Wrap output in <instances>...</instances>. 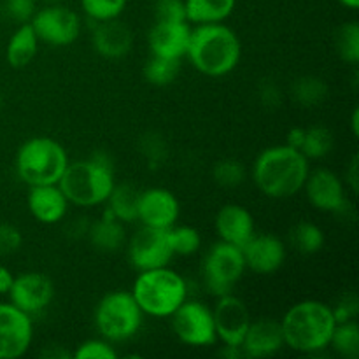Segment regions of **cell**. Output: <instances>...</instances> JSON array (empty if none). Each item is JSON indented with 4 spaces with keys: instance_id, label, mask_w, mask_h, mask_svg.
I'll return each mask as SVG.
<instances>
[{
    "instance_id": "cell-1",
    "label": "cell",
    "mask_w": 359,
    "mask_h": 359,
    "mask_svg": "<svg viewBox=\"0 0 359 359\" xmlns=\"http://www.w3.org/2000/svg\"><path fill=\"white\" fill-rule=\"evenodd\" d=\"M311 161L302 151L279 144L263 149L252 163V181L259 193L269 198L284 200L304 189Z\"/></svg>"
},
{
    "instance_id": "cell-2",
    "label": "cell",
    "mask_w": 359,
    "mask_h": 359,
    "mask_svg": "<svg viewBox=\"0 0 359 359\" xmlns=\"http://www.w3.org/2000/svg\"><path fill=\"white\" fill-rule=\"evenodd\" d=\"M337 319L332 305L321 300H302L291 305L280 319L284 346L300 354L319 356L330 349Z\"/></svg>"
},
{
    "instance_id": "cell-3",
    "label": "cell",
    "mask_w": 359,
    "mask_h": 359,
    "mask_svg": "<svg viewBox=\"0 0 359 359\" xmlns=\"http://www.w3.org/2000/svg\"><path fill=\"white\" fill-rule=\"evenodd\" d=\"M242 44L237 32L224 23L193 25L186 58L200 74L223 77L237 69Z\"/></svg>"
},
{
    "instance_id": "cell-4",
    "label": "cell",
    "mask_w": 359,
    "mask_h": 359,
    "mask_svg": "<svg viewBox=\"0 0 359 359\" xmlns=\"http://www.w3.org/2000/svg\"><path fill=\"white\" fill-rule=\"evenodd\" d=\"M114 184V160L104 151H97L84 160L69 161L58 181L70 205L83 209L104 205Z\"/></svg>"
},
{
    "instance_id": "cell-5",
    "label": "cell",
    "mask_w": 359,
    "mask_h": 359,
    "mask_svg": "<svg viewBox=\"0 0 359 359\" xmlns=\"http://www.w3.org/2000/svg\"><path fill=\"white\" fill-rule=\"evenodd\" d=\"M188 283L170 266L142 270L135 277L132 294L144 316L170 318L188 300Z\"/></svg>"
},
{
    "instance_id": "cell-6",
    "label": "cell",
    "mask_w": 359,
    "mask_h": 359,
    "mask_svg": "<svg viewBox=\"0 0 359 359\" xmlns=\"http://www.w3.org/2000/svg\"><path fill=\"white\" fill-rule=\"evenodd\" d=\"M69 161V154L58 140L34 137L18 149L16 174L28 186L58 184Z\"/></svg>"
},
{
    "instance_id": "cell-7",
    "label": "cell",
    "mask_w": 359,
    "mask_h": 359,
    "mask_svg": "<svg viewBox=\"0 0 359 359\" xmlns=\"http://www.w3.org/2000/svg\"><path fill=\"white\" fill-rule=\"evenodd\" d=\"M93 321L102 339L111 344H121L139 333L144 312L132 291H111L97 304Z\"/></svg>"
},
{
    "instance_id": "cell-8",
    "label": "cell",
    "mask_w": 359,
    "mask_h": 359,
    "mask_svg": "<svg viewBox=\"0 0 359 359\" xmlns=\"http://www.w3.org/2000/svg\"><path fill=\"white\" fill-rule=\"evenodd\" d=\"M245 262L242 249L237 245L217 241L207 249L202 262L203 286L214 297L233 293V287L245 273Z\"/></svg>"
},
{
    "instance_id": "cell-9",
    "label": "cell",
    "mask_w": 359,
    "mask_h": 359,
    "mask_svg": "<svg viewBox=\"0 0 359 359\" xmlns=\"http://www.w3.org/2000/svg\"><path fill=\"white\" fill-rule=\"evenodd\" d=\"M30 25L39 41L55 48L74 44L83 28L79 14L63 4H49L37 9Z\"/></svg>"
},
{
    "instance_id": "cell-10",
    "label": "cell",
    "mask_w": 359,
    "mask_h": 359,
    "mask_svg": "<svg viewBox=\"0 0 359 359\" xmlns=\"http://www.w3.org/2000/svg\"><path fill=\"white\" fill-rule=\"evenodd\" d=\"M170 319L175 337L186 346L210 347L217 342L212 309L203 302L188 298Z\"/></svg>"
},
{
    "instance_id": "cell-11",
    "label": "cell",
    "mask_w": 359,
    "mask_h": 359,
    "mask_svg": "<svg viewBox=\"0 0 359 359\" xmlns=\"http://www.w3.org/2000/svg\"><path fill=\"white\" fill-rule=\"evenodd\" d=\"M168 230L140 226L137 233L132 235L126 244V256H128L130 265L137 272L170 265L174 251H172Z\"/></svg>"
},
{
    "instance_id": "cell-12",
    "label": "cell",
    "mask_w": 359,
    "mask_h": 359,
    "mask_svg": "<svg viewBox=\"0 0 359 359\" xmlns=\"http://www.w3.org/2000/svg\"><path fill=\"white\" fill-rule=\"evenodd\" d=\"M302 191H305L309 203L321 212L344 214L351 207L346 182L330 168H311Z\"/></svg>"
},
{
    "instance_id": "cell-13",
    "label": "cell",
    "mask_w": 359,
    "mask_h": 359,
    "mask_svg": "<svg viewBox=\"0 0 359 359\" xmlns=\"http://www.w3.org/2000/svg\"><path fill=\"white\" fill-rule=\"evenodd\" d=\"M34 342V318L13 304H0V359H18Z\"/></svg>"
},
{
    "instance_id": "cell-14",
    "label": "cell",
    "mask_w": 359,
    "mask_h": 359,
    "mask_svg": "<svg viewBox=\"0 0 359 359\" xmlns=\"http://www.w3.org/2000/svg\"><path fill=\"white\" fill-rule=\"evenodd\" d=\"M9 302L30 318L41 316L55 298V284L42 272H23L14 276Z\"/></svg>"
},
{
    "instance_id": "cell-15",
    "label": "cell",
    "mask_w": 359,
    "mask_h": 359,
    "mask_svg": "<svg viewBox=\"0 0 359 359\" xmlns=\"http://www.w3.org/2000/svg\"><path fill=\"white\" fill-rule=\"evenodd\" d=\"M212 316L217 340L224 346L241 347L252 321L248 304L233 293L223 294L217 297L216 305L212 307Z\"/></svg>"
},
{
    "instance_id": "cell-16",
    "label": "cell",
    "mask_w": 359,
    "mask_h": 359,
    "mask_svg": "<svg viewBox=\"0 0 359 359\" xmlns=\"http://www.w3.org/2000/svg\"><path fill=\"white\" fill-rule=\"evenodd\" d=\"M179 216H181V205L177 196L170 189L154 186L140 191L137 221H140L142 226L168 230L177 224Z\"/></svg>"
},
{
    "instance_id": "cell-17",
    "label": "cell",
    "mask_w": 359,
    "mask_h": 359,
    "mask_svg": "<svg viewBox=\"0 0 359 359\" xmlns=\"http://www.w3.org/2000/svg\"><path fill=\"white\" fill-rule=\"evenodd\" d=\"M245 269L258 276L279 272L287 258V245L272 233H255L242 248Z\"/></svg>"
},
{
    "instance_id": "cell-18",
    "label": "cell",
    "mask_w": 359,
    "mask_h": 359,
    "mask_svg": "<svg viewBox=\"0 0 359 359\" xmlns=\"http://www.w3.org/2000/svg\"><path fill=\"white\" fill-rule=\"evenodd\" d=\"M191 25L188 21H154L147 32V46L151 55L161 58H186Z\"/></svg>"
},
{
    "instance_id": "cell-19",
    "label": "cell",
    "mask_w": 359,
    "mask_h": 359,
    "mask_svg": "<svg viewBox=\"0 0 359 359\" xmlns=\"http://www.w3.org/2000/svg\"><path fill=\"white\" fill-rule=\"evenodd\" d=\"M284 335L280 328V321L272 318L252 319L245 332L241 349L245 358L265 359L276 356L284 349Z\"/></svg>"
},
{
    "instance_id": "cell-20",
    "label": "cell",
    "mask_w": 359,
    "mask_h": 359,
    "mask_svg": "<svg viewBox=\"0 0 359 359\" xmlns=\"http://www.w3.org/2000/svg\"><path fill=\"white\" fill-rule=\"evenodd\" d=\"M214 228L221 242L237 245L241 249L256 233V223L251 210L241 203H226L221 207L214 219Z\"/></svg>"
},
{
    "instance_id": "cell-21",
    "label": "cell",
    "mask_w": 359,
    "mask_h": 359,
    "mask_svg": "<svg viewBox=\"0 0 359 359\" xmlns=\"http://www.w3.org/2000/svg\"><path fill=\"white\" fill-rule=\"evenodd\" d=\"M28 188V210L35 221L42 224H58L65 219L70 203L58 184H39Z\"/></svg>"
},
{
    "instance_id": "cell-22",
    "label": "cell",
    "mask_w": 359,
    "mask_h": 359,
    "mask_svg": "<svg viewBox=\"0 0 359 359\" xmlns=\"http://www.w3.org/2000/svg\"><path fill=\"white\" fill-rule=\"evenodd\" d=\"M91 44L95 51L107 60L125 58L133 48V34L126 23L119 18L93 23Z\"/></svg>"
},
{
    "instance_id": "cell-23",
    "label": "cell",
    "mask_w": 359,
    "mask_h": 359,
    "mask_svg": "<svg viewBox=\"0 0 359 359\" xmlns=\"http://www.w3.org/2000/svg\"><path fill=\"white\" fill-rule=\"evenodd\" d=\"M86 238L91 242V245H93L97 251L116 252L119 251L126 242L125 224H123L121 221L116 219V217L105 209L104 216L90 223Z\"/></svg>"
},
{
    "instance_id": "cell-24",
    "label": "cell",
    "mask_w": 359,
    "mask_h": 359,
    "mask_svg": "<svg viewBox=\"0 0 359 359\" xmlns=\"http://www.w3.org/2000/svg\"><path fill=\"white\" fill-rule=\"evenodd\" d=\"M39 41L37 34L34 32L30 23H23L14 30L11 35L9 42H7L6 58L13 69H25L34 62L39 51Z\"/></svg>"
},
{
    "instance_id": "cell-25",
    "label": "cell",
    "mask_w": 359,
    "mask_h": 359,
    "mask_svg": "<svg viewBox=\"0 0 359 359\" xmlns=\"http://www.w3.org/2000/svg\"><path fill=\"white\" fill-rule=\"evenodd\" d=\"M189 25L223 23L233 14L237 0H184Z\"/></svg>"
},
{
    "instance_id": "cell-26",
    "label": "cell",
    "mask_w": 359,
    "mask_h": 359,
    "mask_svg": "<svg viewBox=\"0 0 359 359\" xmlns=\"http://www.w3.org/2000/svg\"><path fill=\"white\" fill-rule=\"evenodd\" d=\"M140 189L132 182L114 184L111 195L107 198V210L121 221L123 224H130L137 221V209H139Z\"/></svg>"
},
{
    "instance_id": "cell-27",
    "label": "cell",
    "mask_w": 359,
    "mask_h": 359,
    "mask_svg": "<svg viewBox=\"0 0 359 359\" xmlns=\"http://www.w3.org/2000/svg\"><path fill=\"white\" fill-rule=\"evenodd\" d=\"M325 231L312 221H300L290 231V244L302 255H316L325 248Z\"/></svg>"
},
{
    "instance_id": "cell-28",
    "label": "cell",
    "mask_w": 359,
    "mask_h": 359,
    "mask_svg": "<svg viewBox=\"0 0 359 359\" xmlns=\"http://www.w3.org/2000/svg\"><path fill=\"white\" fill-rule=\"evenodd\" d=\"M328 95V84L318 76H302L291 86V97L302 107H316Z\"/></svg>"
},
{
    "instance_id": "cell-29",
    "label": "cell",
    "mask_w": 359,
    "mask_h": 359,
    "mask_svg": "<svg viewBox=\"0 0 359 359\" xmlns=\"http://www.w3.org/2000/svg\"><path fill=\"white\" fill-rule=\"evenodd\" d=\"M181 72V60L161 58V56L151 55V58L144 63L142 76L149 84L158 88L168 86L177 79Z\"/></svg>"
},
{
    "instance_id": "cell-30",
    "label": "cell",
    "mask_w": 359,
    "mask_h": 359,
    "mask_svg": "<svg viewBox=\"0 0 359 359\" xmlns=\"http://www.w3.org/2000/svg\"><path fill=\"white\" fill-rule=\"evenodd\" d=\"M330 347L335 351L339 356L346 359L359 358V325L358 321L337 323L335 332H333Z\"/></svg>"
},
{
    "instance_id": "cell-31",
    "label": "cell",
    "mask_w": 359,
    "mask_h": 359,
    "mask_svg": "<svg viewBox=\"0 0 359 359\" xmlns=\"http://www.w3.org/2000/svg\"><path fill=\"white\" fill-rule=\"evenodd\" d=\"M333 132L326 126H311L305 128V139L300 151L305 154L309 161L323 160L333 151Z\"/></svg>"
},
{
    "instance_id": "cell-32",
    "label": "cell",
    "mask_w": 359,
    "mask_h": 359,
    "mask_svg": "<svg viewBox=\"0 0 359 359\" xmlns=\"http://www.w3.org/2000/svg\"><path fill=\"white\" fill-rule=\"evenodd\" d=\"M335 49L342 62L349 65H356L359 62V25L356 21L339 27L335 32Z\"/></svg>"
},
{
    "instance_id": "cell-33",
    "label": "cell",
    "mask_w": 359,
    "mask_h": 359,
    "mask_svg": "<svg viewBox=\"0 0 359 359\" xmlns=\"http://www.w3.org/2000/svg\"><path fill=\"white\" fill-rule=\"evenodd\" d=\"M170 235V244L174 256H193L202 248V235L196 228L188 224H174L168 230Z\"/></svg>"
},
{
    "instance_id": "cell-34",
    "label": "cell",
    "mask_w": 359,
    "mask_h": 359,
    "mask_svg": "<svg viewBox=\"0 0 359 359\" xmlns=\"http://www.w3.org/2000/svg\"><path fill=\"white\" fill-rule=\"evenodd\" d=\"M81 7L91 23H100L121 16L126 0H81Z\"/></svg>"
},
{
    "instance_id": "cell-35",
    "label": "cell",
    "mask_w": 359,
    "mask_h": 359,
    "mask_svg": "<svg viewBox=\"0 0 359 359\" xmlns=\"http://www.w3.org/2000/svg\"><path fill=\"white\" fill-rule=\"evenodd\" d=\"M212 177L223 188H237L245 181V167L238 160L226 158L214 165Z\"/></svg>"
},
{
    "instance_id": "cell-36",
    "label": "cell",
    "mask_w": 359,
    "mask_h": 359,
    "mask_svg": "<svg viewBox=\"0 0 359 359\" xmlns=\"http://www.w3.org/2000/svg\"><path fill=\"white\" fill-rule=\"evenodd\" d=\"M118 351L114 349V344L102 339H88L81 342L72 351V359H116Z\"/></svg>"
},
{
    "instance_id": "cell-37",
    "label": "cell",
    "mask_w": 359,
    "mask_h": 359,
    "mask_svg": "<svg viewBox=\"0 0 359 359\" xmlns=\"http://www.w3.org/2000/svg\"><path fill=\"white\" fill-rule=\"evenodd\" d=\"M140 151L146 156L149 167H161L167 160V144L160 135H154V133L144 135L142 142H140Z\"/></svg>"
},
{
    "instance_id": "cell-38",
    "label": "cell",
    "mask_w": 359,
    "mask_h": 359,
    "mask_svg": "<svg viewBox=\"0 0 359 359\" xmlns=\"http://www.w3.org/2000/svg\"><path fill=\"white\" fill-rule=\"evenodd\" d=\"M4 14L18 25L30 23L37 11V0H4Z\"/></svg>"
},
{
    "instance_id": "cell-39",
    "label": "cell",
    "mask_w": 359,
    "mask_h": 359,
    "mask_svg": "<svg viewBox=\"0 0 359 359\" xmlns=\"http://www.w3.org/2000/svg\"><path fill=\"white\" fill-rule=\"evenodd\" d=\"M156 21H188L184 0H156L154 2Z\"/></svg>"
},
{
    "instance_id": "cell-40",
    "label": "cell",
    "mask_w": 359,
    "mask_h": 359,
    "mask_svg": "<svg viewBox=\"0 0 359 359\" xmlns=\"http://www.w3.org/2000/svg\"><path fill=\"white\" fill-rule=\"evenodd\" d=\"M23 244V235L14 224L0 223V258L11 256L20 251Z\"/></svg>"
},
{
    "instance_id": "cell-41",
    "label": "cell",
    "mask_w": 359,
    "mask_h": 359,
    "mask_svg": "<svg viewBox=\"0 0 359 359\" xmlns=\"http://www.w3.org/2000/svg\"><path fill=\"white\" fill-rule=\"evenodd\" d=\"M332 311L337 323L354 321L359 314V300L356 293H344L342 297L337 300V304L332 305Z\"/></svg>"
},
{
    "instance_id": "cell-42",
    "label": "cell",
    "mask_w": 359,
    "mask_h": 359,
    "mask_svg": "<svg viewBox=\"0 0 359 359\" xmlns=\"http://www.w3.org/2000/svg\"><path fill=\"white\" fill-rule=\"evenodd\" d=\"M259 100L263 105L270 109H277L283 104V91L272 81H265V83L259 86Z\"/></svg>"
},
{
    "instance_id": "cell-43",
    "label": "cell",
    "mask_w": 359,
    "mask_h": 359,
    "mask_svg": "<svg viewBox=\"0 0 359 359\" xmlns=\"http://www.w3.org/2000/svg\"><path fill=\"white\" fill-rule=\"evenodd\" d=\"M358 165H359V160H358L356 154H354L353 160L349 161V167L346 168V179H344V182H346V188L351 189L353 193H358V184H359Z\"/></svg>"
},
{
    "instance_id": "cell-44",
    "label": "cell",
    "mask_w": 359,
    "mask_h": 359,
    "mask_svg": "<svg viewBox=\"0 0 359 359\" xmlns=\"http://www.w3.org/2000/svg\"><path fill=\"white\" fill-rule=\"evenodd\" d=\"M304 139H305V128H302V126H294V128H291L290 132H287L286 142L284 144H287V146L300 151L302 144H304Z\"/></svg>"
},
{
    "instance_id": "cell-45",
    "label": "cell",
    "mask_w": 359,
    "mask_h": 359,
    "mask_svg": "<svg viewBox=\"0 0 359 359\" xmlns=\"http://www.w3.org/2000/svg\"><path fill=\"white\" fill-rule=\"evenodd\" d=\"M88 228H90V221L83 223V226H81V224H77V217H76V219L70 221L69 226H67V235L72 238H84L88 233Z\"/></svg>"
},
{
    "instance_id": "cell-46",
    "label": "cell",
    "mask_w": 359,
    "mask_h": 359,
    "mask_svg": "<svg viewBox=\"0 0 359 359\" xmlns=\"http://www.w3.org/2000/svg\"><path fill=\"white\" fill-rule=\"evenodd\" d=\"M13 280H14V273L11 272L7 266L0 265V294L9 293L11 286H13Z\"/></svg>"
},
{
    "instance_id": "cell-47",
    "label": "cell",
    "mask_w": 359,
    "mask_h": 359,
    "mask_svg": "<svg viewBox=\"0 0 359 359\" xmlns=\"http://www.w3.org/2000/svg\"><path fill=\"white\" fill-rule=\"evenodd\" d=\"M41 356L48 359H65V358L72 359V353H67V351L62 349L60 346H53V347H48L46 351H42Z\"/></svg>"
},
{
    "instance_id": "cell-48",
    "label": "cell",
    "mask_w": 359,
    "mask_h": 359,
    "mask_svg": "<svg viewBox=\"0 0 359 359\" xmlns=\"http://www.w3.org/2000/svg\"><path fill=\"white\" fill-rule=\"evenodd\" d=\"M219 356L221 358H226V359L245 358L244 353H242L241 347H237V346H224V344H223V349L219 351Z\"/></svg>"
},
{
    "instance_id": "cell-49",
    "label": "cell",
    "mask_w": 359,
    "mask_h": 359,
    "mask_svg": "<svg viewBox=\"0 0 359 359\" xmlns=\"http://www.w3.org/2000/svg\"><path fill=\"white\" fill-rule=\"evenodd\" d=\"M351 128H353V135L358 137V133H359V111L358 109H354L353 116H351Z\"/></svg>"
},
{
    "instance_id": "cell-50",
    "label": "cell",
    "mask_w": 359,
    "mask_h": 359,
    "mask_svg": "<svg viewBox=\"0 0 359 359\" xmlns=\"http://www.w3.org/2000/svg\"><path fill=\"white\" fill-rule=\"evenodd\" d=\"M340 4H342L344 7H347V9H353L356 11L359 7V0H339Z\"/></svg>"
},
{
    "instance_id": "cell-51",
    "label": "cell",
    "mask_w": 359,
    "mask_h": 359,
    "mask_svg": "<svg viewBox=\"0 0 359 359\" xmlns=\"http://www.w3.org/2000/svg\"><path fill=\"white\" fill-rule=\"evenodd\" d=\"M46 6H49V4H62V0H44Z\"/></svg>"
},
{
    "instance_id": "cell-52",
    "label": "cell",
    "mask_w": 359,
    "mask_h": 359,
    "mask_svg": "<svg viewBox=\"0 0 359 359\" xmlns=\"http://www.w3.org/2000/svg\"><path fill=\"white\" fill-rule=\"evenodd\" d=\"M2 105H4V98H2V95H0V109H2Z\"/></svg>"
}]
</instances>
